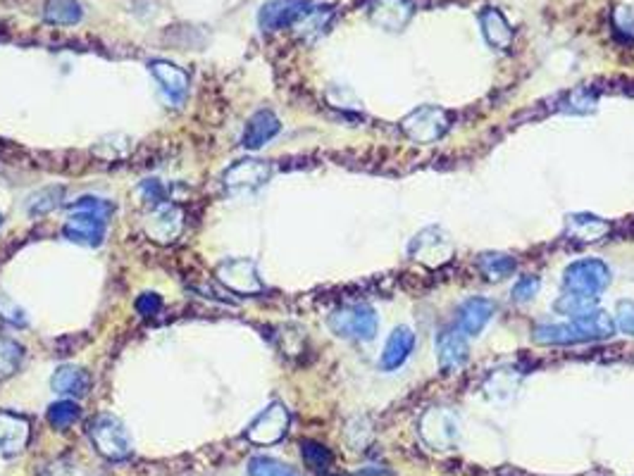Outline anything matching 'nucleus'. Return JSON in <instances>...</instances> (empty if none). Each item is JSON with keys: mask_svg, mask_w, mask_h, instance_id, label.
<instances>
[{"mask_svg": "<svg viewBox=\"0 0 634 476\" xmlns=\"http://www.w3.org/2000/svg\"><path fill=\"white\" fill-rule=\"evenodd\" d=\"M329 329L341 339L372 341L377 336L379 320L372 307L348 305L329 314Z\"/></svg>", "mask_w": 634, "mask_h": 476, "instance_id": "3", "label": "nucleus"}, {"mask_svg": "<svg viewBox=\"0 0 634 476\" xmlns=\"http://www.w3.org/2000/svg\"><path fill=\"white\" fill-rule=\"evenodd\" d=\"M82 5L76 0H45L44 17L45 22L57 26H72L82 19Z\"/></svg>", "mask_w": 634, "mask_h": 476, "instance_id": "25", "label": "nucleus"}, {"mask_svg": "<svg viewBox=\"0 0 634 476\" xmlns=\"http://www.w3.org/2000/svg\"><path fill=\"white\" fill-rule=\"evenodd\" d=\"M0 320L13 326H26V312L3 291H0Z\"/></svg>", "mask_w": 634, "mask_h": 476, "instance_id": "35", "label": "nucleus"}, {"mask_svg": "<svg viewBox=\"0 0 634 476\" xmlns=\"http://www.w3.org/2000/svg\"><path fill=\"white\" fill-rule=\"evenodd\" d=\"M479 25H482L484 41L497 48V51H506L513 44V26L508 25V19L498 13L497 7H484L479 15Z\"/></svg>", "mask_w": 634, "mask_h": 476, "instance_id": "20", "label": "nucleus"}, {"mask_svg": "<svg viewBox=\"0 0 634 476\" xmlns=\"http://www.w3.org/2000/svg\"><path fill=\"white\" fill-rule=\"evenodd\" d=\"M560 110L572 114L594 113L597 110V95L589 88H575V91H570L566 95V101L560 103Z\"/></svg>", "mask_w": 634, "mask_h": 476, "instance_id": "30", "label": "nucleus"}, {"mask_svg": "<svg viewBox=\"0 0 634 476\" xmlns=\"http://www.w3.org/2000/svg\"><path fill=\"white\" fill-rule=\"evenodd\" d=\"M270 179V167L260 160H241L225 174V183L234 191L239 188H257Z\"/></svg>", "mask_w": 634, "mask_h": 476, "instance_id": "21", "label": "nucleus"}, {"mask_svg": "<svg viewBox=\"0 0 634 476\" xmlns=\"http://www.w3.org/2000/svg\"><path fill=\"white\" fill-rule=\"evenodd\" d=\"M0 224H3V214H0Z\"/></svg>", "mask_w": 634, "mask_h": 476, "instance_id": "40", "label": "nucleus"}, {"mask_svg": "<svg viewBox=\"0 0 634 476\" xmlns=\"http://www.w3.org/2000/svg\"><path fill=\"white\" fill-rule=\"evenodd\" d=\"M248 476H303L289 467V464L279 462L275 458H265V455H257L248 462Z\"/></svg>", "mask_w": 634, "mask_h": 476, "instance_id": "29", "label": "nucleus"}, {"mask_svg": "<svg viewBox=\"0 0 634 476\" xmlns=\"http://www.w3.org/2000/svg\"><path fill=\"white\" fill-rule=\"evenodd\" d=\"M367 15L384 32H401L415 15L413 0H372Z\"/></svg>", "mask_w": 634, "mask_h": 476, "instance_id": "11", "label": "nucleus"}, {"mask_svg": "<svg viewBox=\"0 0 634 476\" xmlns=\"http://www.w3.org/2000/svg\"><path fill=\"white\" fill-rule=\"evenodd\" d=\"M563 283H566L568 293L579 295H594L609 289L610 283V270L601 260H578L563 274Z\"/></svg>", "mask_w": 634, "mask_h": 476, "instance_id": "5", "label": "nucleus"}, {"mask_svg": "<svg viewBox=\"0 0 634 476\" xmlns=\"http://www.w3.org/2000/svg\"><path fill=\"white\" fill-rule=\"evenodd\" d=\"M437 357H439L441 370H460L468 362V341H465V333H460L458 329L439 333V339H437Z\"/></svg>", "mask_w": 634, "mask_h": 476, "instance_id": "19", "label": "nucleus"}, {"mask_svg": "<svg viewBox=\"0 0 634 476\" xmlns=\"http://www.w3.org/2000/svg\"><path fill=\"white\" fill-rule=\"evenodd\" d=\"M613 333H616V320L599 307L597 312L584 317V320H570L568 324L537 326L532 339L539 345H575L610 339Z\"/></svg>", "mask_w": 634, "mask_h": 476, "instance_id": "1", "label": "nucleus"}, {"mask_svg": "<svg viewBox=\"0 0 634 476\" xmlns=\"http://www.w3.org/2000/svg\"><path fill=\"white\" fill-rule=\"evenodd\" d=\"M497 312V305L489 298H468L458 307V332L465 336H478Z\"/></svg>", "mask_w": 634, "mask_h": 476, "instance_id": "15", "label": "nucleus"}, {"mask_svg": "<svg viewBox=\"0 0 634 476\" xmlns=\"http://www.w3.org/2000/svg\"><path fill=\"white\" fill-rule=\"evenodd\" d=\"M451 124V114L434 105H422L403 117L401 129L413 144H434Z\"/></svg>", "mask_w": 634, "mask_h": 476, "instance_id": "6", "label": "nucleus"}, {"mask_svg": "<svg viewBox=\"0 0 634 476\" xmlns=\"http://www.w3.org/2000/svg\"><path fill=\"white\" fill-rule=\"evenodd\" d=\"M478 267L489 282H501L515 272V260L506 253H482L478 257Z\"/></svg>", "mask_w": 634, "mask_h": 476, "instance_id": "26", "label": "nucleus"}, {"mask_svg": "<svg viewBox=\"0 0 634 476\" xmlns=\"http://www.w3.org/2000/svg\"><path fill=\"white\" fill-rule=\"evenodd\" d=\"M106 217L96 213H86V210H75V214H69V220L65 222L63 233L67 241L76 245H86V248H96L103 243L106 238Z\"/></svg>", "mask_w": 634, "mask_h": 476, "instance_id": "8", "label": "nucleus"}, {"mask_svg": "<svg viewBox=\"0 0 634 476\" xmlns=\"http://www.w3.org/2000/svg\"><path fill=\"white\" fill-rule=\"evenodd\" d=\"M3 151H5V144H3V141H0V153H3Z\"/></svg>", "mask_w": 634, "mask_h": 476, "instance_id": "39", "label": "nucleus"}, {"mask_svg": "<svg viewBox=\"0 0 634 476\" xmlns=\"http://www.w3.org/2000/svg\"><path fill=\"white\" fill-rule=\"evenodd\" d=\"M308 10V0H270L257 15V22L265 32H279V29L294 26Z\"/></svg>", "mask_w": 634, "mask_h": 476, "instance_id": "10", "label": "nucleus"}, {"mask_svg": "<svg viewBox=\"0 0 634 476\" xmlns=\"http://www.w3.org/2000/svg\"><path fill=\"white\" fill-rule=\"evenodd\" d=\"M616 324L622 333L634 336V301H620L616 305Z\"/></svg>", "mask_w": 634, "mask_h": 476, "instance_id": "37", "label": "nucleus"}, {"mask_svg": "<svg viewBox=\"0 0 634 476\" xmlns=\"http://www.w3.org/2000/svg\"><path fill=\"white\" fill-rule=\"evenodd\" d=\"M88 439L96 445V451L107 460H126L132 455V436L113 414H98L88 424Z\"/></svg>", "mask_w": 634, "mask_h": 476, "instance_id": "2", "label": "nucleus"}, {"mask_svg": "<svg viewBox=\"0 0 634 476\" xmlns=\"http://www.w3.org/2000/svg\"><path fill=\"white\" fill-rule=\"evenodd\" d=\"M63 195H65L63 186H51V188H44V191H38V193L32 198L29 213L32 214L51 213V210H55V207L63 203Z\"/></svg>", "mask_w": 634, "mask_h": 476, "instance_id": "33", "label": "nucleus"}, {"mask_svg": "<svg viewBox=\"0 0 634 476\" xmlns=\"http://www.w3.org/2000/svg\"><path fill=\"white\" fill-rule=\"evenodd\" d=\"M51 386L55 393L69 395V398H84L91 389V374L82 367H75V364H67V367H60V370L53 374Z\"/></svg>", "mask_w": 634, "mask_h": 476, "instance_id": "23", "label": "nucleus"}, {"mask_svg": "<svg viewBox=\"0 0 634 476\" xmlns=\"http://www.w3.org/2000/svg\"><path fill=\"white\" fill-rule=\"evenodd\" d=\"M69 207H72V210H86V213L101 214V217H106V220L115 213L113 203L103 201V198H94V195H84V198L75 201Z\"/></svg>", "mask_w": 634, "mask_h": 476, "instance_id": "36", "label": "nucleus"}, {"mask_svg": "<svg viewBox=\"0 0 634 476\" xmlns=\"http://www.w3.org/2000/svg\"><path fill=\"white\" fill-rule=\"evenodd\" d=\"M22 362V345L0 336V382L13 376Z\"/></svg>", "mask_w": 634, "mask_h": 476, "instance_id": "31", "label": "nucleus"}, {"mask_svg": "<svg viewBox=\"0 0 634 476\" xmlns=\"http://www.w3.org/2000/svg\"><path fill=\"white\" fill-rule=\"evenodd\" d=\"M541 289V282L539 276L534 274H525L518 279V283L513 286V291H510V295H513L515 302H529L534 298V295L539 293Z\"/></svg>", "mask_w": 634, "mask_h": 476, "instance_id": "34", "label": "nucleus"}, {"mask_svg": "<svg viewBox=\"0 0 634 476\" xmlns=\"http://www.w3.org/2000/svg\"><path fill=\"white\" fill-rule=\"evenodd\" d=\"M456 436H458L456 421H453L451 414L444 412V410H432V412L422 420V439L428 441L432 448H437V451L451 448Z\"/></svg>", "mask_w": 634, "mask_h": 476, "instance_id": "16", "label": "nucleus"}, {"mask_svg": "<svg viewBox=\"0 0 634 476\" xmlns=\"http://www.w3.org/2000/svg\"><path fill=\"white\" fill-rule=\"evenodd\" d=\"M136 310H138V314H144V317H153V314H157L160 310H163V298H160L157 293L138 295Z\"/></svg>", "mask_w": 634, "mask_h": 476, "instance_id": "38", "label": "nucleus"}, {"mask_svg": "<svg viewBox=\"0 0 634 476\" xmlns=\"http://www.w3.org/2000/svg\"><path fill=\"white\" fill-rule=\"evenodd\" d=\"M279 129H282V124H279L277 114L272 113V110H260V113H256L248 119L244 138H241V145L248 148V151H257V148H263L267 141H272V138L279 134Z\"/></svg>", "mask_w": 634, "mask_h": 476, "instance_id": "17", "label": "nucleus"}, {"mask_svg": "<svg viewBox=\"0 0 634 476\" xmlns=\"http://www.w3.org/2000/svg\"><path fill=\"white\" fill-rule=\"evenodd\" d=\"M301 455L310 470L317 471V474H327V471L332 470L334 458H332V452L327 451L325 445L315 443V441H303Z\"/></svg>", "mask_w": 634, "mask_h": 476, "instance_id": "28", "label": "nucleus"}, {"mask_svg": "<svg viewBox=\"0 0 634 476\" xmlns=\"http://www.w3.org/2000/svg\"><path fill=\"white\" fill-rule=\"evenodd\" d=\"M184 229V214L176 205L160 203L153 207L151 217L146 222V232L157 243H172Z\"/></svg>", "mask_w": 634, "mask_h": 476, "instance_id": "12", "label": "nucleus"}, {"mask_svg": "<svg viewBox=\"0 0 634 476\" xmlns=\"http://www.w3.org/2000/svg\"><path fill=\"white\" fill-rule=\"evenodd\" d=\"M217 279L225 283L226 289H232L234 293H260L265 289L260 276H257L256 264L246 257H236V260H226L217 267Z\"/></svg>", "mask_w": 634, "mask_h": 476, "instance_id": "9", "label": "nucleus"}, {"mask_svg": "<svg viewBox=\"0 0 634 476\" xmlns=\"http://www.w3.org/2000/svg\"><path fill=\"white\" fill-rule=\"evenodd\" d=\"M32 436L29 421L13 412H0V452L3 455H17L26 448Z\"/></svg>", "mask_w": 634, "mask_h": 476, "instance_id": "14", "label": "nucleus"}, {"mask_svg": "<svg viewBox=\"0 0 634 476\" xmlns=\"http://www.w3.org/2000/svg\"><path fill=\"white\" fill-rule=\"evenodd\" d=\"M413 348H415L413 329H408V326H398V329H394V333L389 336L387 345H384L382 357H379V367H382L384 372L398 370V367L408 360Z\"/></svg>", "mask_w": 634, "mask_h": 476, "instance_id": "18", "label": "nucleus"}, {"mask_svg": "<svg viewBox=\"0 0 634 476\" xmlns=\"http://www.w3.org/2000/svg\"><path fill=\"white\" fill-rule=\"evenodd\" d=\"M79 414L82 412H79V405L75 401H60L48 410V421L55 429H67V426H72L79 420Z\"/></svg>", "mask_w": 634, "mask_h": 476, "instance_id": "32", "label": "nucleus"}, {"mask_svg": "<svg viewBox=\"0 0 634 476\" xmlns=\"http://www.w3.org/2000/svg\"><path fill=\"white\" fill-rule=\"evenodd\" d=\"M408 253L415 263L425 264L429 270H439V267L451 263L453 255H456V245H453L451 236L444 229L428 226L425 232H420L410 241Z\"/></svg>", "mask_w": 634, "mask_h": 476, "instance_id": "4", "label": "nucleus"}, {"mask_svg": "<svg viewBox=\"0 0 634 476\" xmlns=\"http://www.w3.org/2000/svg\"><path fill=\"white\" fill-rule=\"evenodd\" d=\"M329 15H332V10L329 7H313L310 5V10L306 15H303L298 22L294 25V29L298 34H301L303 38H315L320 36L322 32L327 29V25H329Z\"/></svg>", "mask_w": 634, "mask_h": 476, "instance_id": "27", "label": "nucleus"}, {"mask_svg": "<svg viewBox=\"0 0 634 476\" xmlns=\"http://www.w3.org/2000/svg\"><path fill=\"white\" fill-rule=\"evenodd\" d=\"M289 431V410L282 402H272L270 408L260 412L253 424L246 429V439L256 445H272L287 436Z\"/></svg>", "mask_w": 634, "mask_h": 476, "instance_id": "7", "label": "nucleus"}, {"mask_svg": "<svg viewBox=\"0 0 634 476\" xmlns=\"http://www.w3.org/2000/svg\"><path fill=\"white\" fill-rule=\"evenodd\" d=\"M613 224L597 214H568L566 220V236L570 241H578V243H597L609 236Z\"/></svg>", "mask_w": 634, "mask_h": 476, "instance_id": "13", "label": "nucleus"}, {"mask_svg": "<svg viewBox=\"0 0 634 476\" xmlns=\"http://www.w3.org/2000/svg\"><path fill=\"white\" fill-rule=\"evenodd\" d=\"M151 72L172 101L182 103L184 98H186V91H189V74H186L182 67H176V64L172 63H163V60H156V63L151 64Z\"/></svg>", "mask_w": 634, "mask_h": 476, "instance_id": "22", "label": "nucleus"}, {"mask_svg": "<svg viewBox=\"0 0 634 476\" xmlns=\"http://www.w3.org/2000/svg\"><path fill=\"white\" fill-rule=\"evenodd\" d=\"M553 310L560 314H566L570 320H584L599 310V302L594 295H579V293H566L563 298L553 302Z\"/></svg>", "mask_w": 634, "mask_h": 476, "instance_id": "24", "label": "nucleus"}]
</instances>
